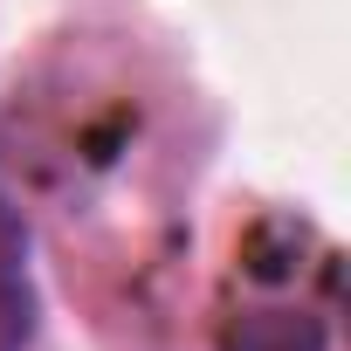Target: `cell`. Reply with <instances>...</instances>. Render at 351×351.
<instances>
[{
  "instance_id": "6da1fadb",
  "label": "cell",
  "mask_w": 351,
  "mask_h": 351,
  "mask_svg": "<svg viewBox=\"0 0 351 351\" xmlns=\"http://www.w3.org/2000/svg\"><path fill=\"white\" fill-rule=\"evenodd\" d=\"M228 351H330V330H324V317H310V310L269 303V310H241V317H234Z\"/></svg>"
}]
</instances>
